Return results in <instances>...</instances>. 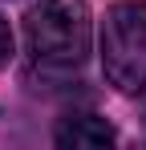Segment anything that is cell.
<instances>
[{
    "mask_svg": "<svg viewBox=\"0 0 146 150\" xmlns=\"http://www.w3.org/2000/svg\"><path fill=\"white\" fill-rule=\"evenodd\" d=\"M94 21L85 0H41L24 12V49L45 73H73L85 65Z\"/></svg>",
    "mask_w": 146,
    "mask_h": 150,
    "instance_id": "1",
    "label": "cell"
},
{
    "mask_svg": "<svg viewBox=\"0 0 146 150\" xmlns=\"http://www.w3.org/2000/svg\"><path fill=\"white\" fill-rule=\"evenodd\" d=\"M118 130L97 114H73L57 126V146H114Z\"/></svg>",
    "mask_w": 146,
    "mask_h": 150,
    "instance_id": "3",
    "label": "cell"
},
{
    "mask_svg": "<svg viewBox=\"0 0 146 150\" xmlns=\"http://www.w3.org/2000/svg\"><path fill=\"white\" fill-rule=\"evenodd\" d=\"M12 61V28H8V21L0 16V69Z\"/></svg>",
    "mask_w": 146,
    "mask_h": 150,
    "instance_id": "4",
    "label": "cell"
},
{
    "mask_svg": "<svg viewBox=\"0 0 146 150\" xmlns=\"http://www.w3.org/2000/svg\"><path fill=\"white\" fill-rule=\"evenodd\" d=\"M101 65L122 93L146 89V0H122L101 25Z\"/></svg>",
    "mask_w": 146,
    "mask_h": 150,
    "instance_id": "2",
    "label": "cell"
}]
</instances>
